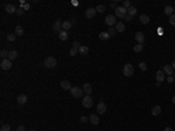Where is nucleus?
Instances as JSON below:
<instances>
[{
	"label": "nucleus",
	"instance_id": "obj_34",
	"mask_svg": "<svg viewBox=\"0 0 175 131\" xmlns=\"http://www.w3.org/2000/svg\"><path fill=\"white\" fill-rule=\"evenodd\" d=\"M0 131H11V126L8 124H4L1 128H0Z\"/></svg>",
	"mask_w": 175,
	"mask_h": 131
},
{
	"label": "nucleus",
	"instance_id": "obj_42",
	"mask_svg": "<svg viewBox=\"0 0 175 131\" xmlns=\"http://www.w3.org/2000/svg\"><path fill=\"white\" fill-rule=\"evenodd\" d=\"M21 7L25 9V11H28V9L30 8V5H29V4H22V6H21Z\"/></svg>",
	"mask_w": 175,
	"mask_h": 131
},
{
	"label": "nucleus",
	"instance_id": "obj_9",
	"mask_svg": "<svg viewBox=\"0 0 175 131\" xmlns=\"http://www.w3.org/2000/svg\"><path fill=\"white\" fill-rule=\"evenodd\" d=\"M62 24H63V22L61 21L60 19H57V20L54 22V25H53V31L56 32V33H60V32L62 31Z\"/></svg>",
	"mask_w": 175,
	"mask_h": 131
},
{
	"label": "nucleus",
	"instance_id": "obj_39",
	"mask_svg": "<svg viewBox=\"0 0 175 131\" xmlns=\"http://www.w3.org/2000/svg\"><path fill=\"white\" fill-rule=\"evenodd\" d=\"M24 11L25 9L22 8V7H19V8L16 9V14H18V15H22V14H24Z\"/></svg>",
	"mask_w": 175,
	"mask_h": 131
},
{
	"label": "nucleus",
	"instance_id": "obj_13",
	"mask_svg": "<svg viewBox=\"0 0 175 131\" xmlns=\"http://www.w3.org/2000/svg\"><path fill=\"white\" fill-rule=\"evenodd\" d=\"M61 88L63 89V90H70L73 87H71V83H70L68 80H63V81L61 82Z\"/></svg>",
	"mask_w": 175,
	"mask_h": 131
},
{
	"label": "nucleus",
	"instance_id": "obj_37",
	"mask_svg": "<svg viewBox=\"0 0 175 131\" xmlns=\"http://www.w3.org/2000/svg\"><path fill=\"white\" fill-rule=\"evenodd\" d=\"M123 7H125L126 9H128L131 7V3L128 1V0H125L124 3H123Z\"/></svg>",
	"mask_w": 175,
	"mask_h": 131
},
{
	"label": "nucleus",
	"instance_id": "obj_35",
	"mask_svg": "<svg viewBox=\"0 0 175 131\" xmlns=\"http://www.w3.org/2000/svg\"><path fill=\"white\" fill-rule=\"evenodd\" d=\"M169 24L173 25V26H175V13L169 16Z\"/></svg>",
	"mask_w": 175,
	"mask_h": 131
},
{
	"label": "nucleus",
	"instance_id": "obj_5",
	"mask_svg": "<svg viewBox=\"0 0 175 131\" xmlns=\"http://www.w3.org/2000/svg\"><path fill=\"white\" fill-rule=\"evenodd\" d=\"M83 107L84 108H91L92 107V104H94V100L91 97L90 95H85L84 97H83Z\"/></svg>",
	"mask_w": 175,
	"mask_h": 131
},
{
	"label": "nucleus",
	"instance_id": "obj_45",
	"mask_svg": "<svg viewBox=\"0 0 175 131\" xmlns=\"http://www.w3.org/2000/svg\"><path fill=\"white\" fill-rule=\"evenodd\" d=\"M167 81H168L169 83H172L173 81H174V76H173V75H170V76H168V79H167Z\"/></svg>",
	"mask_w": 175,
	"mask_h": 131
},
{
	"label": "nucleus",
	"instance_id": "obj_28",
	"mask_svg": "<svg viewBox=\"0 0 175 131\" xmlns=\"http://www.w3.org/2000/svg\"><path fill=\"white\" fill-rule=\"evenodd\" d=\"M137 12H138V11H137V8L134 6H131L130 8L127 9V14H128V15H131V16H134L137 14Z\"/></svg>",
	"mask_w": 175,
	"mask_h": 131
},
{
	"label": "nucleus",
	"instance_id": "obj_2",
	"mask_svg": "<svg viewBox=\"0 0 175 131\" xmlns=\"http://www.w3.org/2000/svg\"><path fill=\"white\" fill-rule=\"evenodd\" d=\"M115 12H116V16L119 19H125V16L127 15V9L123 6H117Z\"/></svg>",
	"mask_w": 175,
	"mask_h": 131
},
{
	"label": "nucleus",
	"instance_id": "obj_22",
	"mask_svg": "<svg viewBox=\"0 0 175 131\" xmlns=\"http://www.w3.org/2000/svg\"><path fill=\"white\" fill-rule=\"evenodd\" d=\"M110 34L109 32H100L99 33V39L102 40V41H106V40H109L110 39Z\"/></svg>",
	"mask_w": 175,
	"mask_h": 131
},
{
	"label": "nucleus",
	"instance_id": "obj_29",
	"mask_svg": "<svg viewBox=\"0 0 175 131\" xmlns=\"http://www.w3.org/2000/svg\"><path fill=\"white\" fill-rule=\"evenodd\" d=\"M173 13H174V8H173L172 6H166L165 7V14H166V15H172Z\"/></svg>",
	"mask_w": 175,
	"mask_h": 131
},
{
	"label": "nucleus",
	"instance_id": "obj_21",
	"mask_svg": "<svg viewBox=\"0 0 175 131\" xmlns=\"http://www.w3.org/2000/svg\"><path fill=\"white\" fill-rule=\"evenodd\" d=\"M89 121L91 122V124H94V125H97L98 123H99V118H98V116L95 115V114L89 117Z\"/></svg>",
	"mask_w": 175,
	"mask_h": 131
},
{
	"label": "nucleus",
	"instance_id": "obj_20",
	"mask_svg": "<svg viewBox=\"0 0 175 131\" xmlns=\"http://www.w3.org/2000/svg\"><path fill=\"white\" fill-rule=\"evenodd\" d=\"M139 21L141 22L142 25H147L148 22H149V18H148V15H146V14H141V15L139 16Z\"/></svg>",
	"mask_w": 175,
	"mask_h": 131
},
{
	"label": "nucleus",
	"instance_id": "obj_10",
	"mask_svg": "<svg viewBox=\"0 0 175 131\" xmlns=\"http://www.w3.org/2000/svg\"><path fill=\"white\" fill-rule=\"evenodd\" d=\"M155 79H157V81L159 83H161L162 81H165V79H166V74H165V71H163V70H158L157 74H155Z\"/></svg>",
	"mask_w": 175,
	"mask_h": 131
},
{
	"label": "nucleus",
	"instance_id": "obj_52",
	"mask_svg": "<svg viewBox=\"0 0 175 131\" xmlns=\"http://www.w3.org/2000/svg\"><path fill=\"white\" fill-rule=\"evenodd\" d=\"M174 12H175V8H174Z\"/></svg>",
	"mask_w": 175,
	"mask_h": 131
},
{
	"label": "nucleus",
	"instance_id": "obj_11",
	"mask_svg": "<svg viewBox=\"0 0 175 131\" xmlns=\"http://www.w3.org/2000/svg\"><path fill=\"white\" fill-rule=\"evenodd\" d=\"M96 8H92V7H90V8H88L86 11H85V16H86V19H94L95 15H96Z\"/></svg>",
	"mask_w": 175,
	"mask_h": 131
},
{
	"label": "nucleus",
	"instance_id": "obj_50",
	"mask_svg": "<svg viewBox=\"0 0 175 131\" xmlns=\"http://www.w3.org/2000/svg\"><path fill=\"white\" fill-rule=\"evenodd\" d=\"M173 103L175 104V95H174V96H173Z\"/></svg>",
	"mask_w": 175,
	"mask_h": 131
},
{
	"label": "nucleus",
	"instance_id": "obj_17",
	"mask_svg": "<svg viewBox=\"0 0 175 131\" xmlns=\"http://www.w3.org/2000/svg\"><path fill=\"white\" fill-rule=\"evenodd\" d=\"M58 36H60V39L62 40V41H67L68 38H69V34H68V32H67V31L62 29V31L58 33Z\"/></svg>",
	"mask_w": 175,
	"mask_h": 131
},
{
	"label": "nucleus",
	"instance_id": "obj_47",
	"mask_svg": "<svg viewBox=\"0 0 175 131\" xmlns=\"http://www.w3.org/2000/svg\"><path fill=\"white\" fill-rule=\"evenodd\" d=\"M165 131H173V129L170 128V126H166V128H165Z\"/></svg>",
	"mask_w": 175,
	"mask_h": 131
},
{
	"label": "nucleus",
	"instance_id": "obj_30",
	"mask_svg": "<svg viewBox=\"0 0 175 131\" xmlns=\"http://www.w3.org/2000/svg\"><path fill=\"white\" fill-rule=\"evenodd\" d=\"M8 54H9V52H7L6 49H3L0 52V58L3 59V60H6V59H8Z\"/></svg>",
	"mask_w": 175,
	"mask_h": 131
},
{
	"label": "nucleus",
	"instance_id": "obj_14",
	"mask_svg": "<svg viewBox=\"0 0 175 131\" xmlns=\"http://www.w3.org/2000/svg\"><path fill=\"white\" fill-rule=\"evenodd\" d=\"M16 9L18 8H15L14 5H12V4H7L6 6H5V11H6L8 14H13V13L16 12Z\"/></svg>",
	"mask_w": 175,
	"mask_h": 131
},
{
	"label": "nucleus",
	"instance_id": "obj_4",
	"mask_svg": "<svg viewBox=\"0 0 175 131\" xmlns=\"http://www.w3.org/2000/svg\"><path fill=\"white\" fill-rule=\"evenodd\" d=\"M83 89L79 88V87H73V88L70 89V94L73 95V97L75 98H79L82 97V95H83Z\"/></svg>",
	"mask_w": 175,
	"mask_h": 131
},
{
	"label": "nucleus",
	"instance_id": "obj_26",
	"mask_svg": "<svg viewBox=\"0 0 175 131\" xmlns=\"http://www.w3.org/2000/svg\"><path fill=\"white\" fill-rule=\"evenodd\" d=\"M16 58H18V52L16 50H9V54H8V59L11 60V61H13V60H16Z\"/></svg>",
	"mask_w": 175,
	"mask_h": 131
},
{
	"label": "nucleus",
	"instance_id": "obj_33",
	"mask_svg": "<svg viewBox=\"0 0 175 131\" xmlns=\"http://www.w3.org/2000/svg\"><path fill=\"white\" fill-rule=\"evenodd\" d=\"M96 11L97 12H99V13L105 12V6H104V5H98V6L96 7Z\"/></svg>",
	"mask_w": 175,
	"mask_h": 131
},
{
	"label": "nucleus",
	"instance_id": "obj_36",
	"mask_svg": "<svg viewBox=\"0 0 175 131\" xmlns=\"http://www.w3.org/2000/svg\"><path fill=\"white\" fill-rule=\"evenodd\" d=\"M69 53H70V56H75V55L78 53V49H77V48H74V47H73V48L70 49Z\"/></svg>",
	"mask_w": 175,
	"mask_h": 131
},
{
	"label": "nucleus",
	"instance_id": "obj_3",
	"mask_svg": "<svg viewBox=\"0 0 175 131\" xmlns=\"http://www.w3.org/2000/svg\"><path fill=\"white\" fill-rule=\"evenodd\" d=\"M123 74H124L125 76L130 77L132 76L133 74H134V68H133V66L131 63H126L124 66V68H123Z\"/></svg>",
	"mask_w": 175,
	"mask_h": 131
},
{
	"label": "nucleus",
	"instance_id": "obj_44",
	"mask_svg": "<svg viewBox=\"0 0 175 131\" xmlns=\"http://www.w3.org/2000/svg\"><path fill=\"white\" fill-rule=\"evenodd\" d=\"M88 119H89V118H88L86 116H82V117H81V122L82 123H86Z\"/></svg>",
	"mask_w": 175,
	"mask_h": 131
},
{
	"label": "nucleus",
	"instance_id": "obj_6",
	"mask_svg": "<svg viewBox=\"0 0 175 131\" xmlns=\"http://www.w3.org/2000/svg\"><path fill=\"white\" fill-rule=\"evenodd\" d=\"M12 61L9 60V59H6V60H3L1 61V63H0V67H1V69L3 70H9L11 68H12Z\"/></svg>",
	"mask_w": 175,
	"mask_h": 131
},
{
	"label": "nucleus",
	"instance_id": "obj_23",
	"mask_svg": "<svg viewBox=\"0 0 175 131\" xmlns=\"http://www.w3.org/2000/svg\"><path fill=\"white\" fill-rule=\"evenodd\" d=\"M152 115L153 116H158V115H160L161 114V107L160 105H155V107L152 108Z\"/></svg>",
	"mask_w": 175,
	"mask_h": 131
},
{
	"label": "nucleus",
	"instance_id": "obj_43",
	"mask_svg": "<svg viewBox=\"0 0 175 131\" xmlns=\"http://www.w3.org/2000/svg\"><path fill=\"white\" fill-rule=\"evenodd\" d=\"M16 131H26V128H25L24 125H19L18 128H16Z\"/></svg>",
	"mask_w": 175,
	"mask_h": 131
},
{
	"label": "nucleus",
	"instance_id": "obj_12",
	"mask_svg": "<svg viewBox=\"0 0 175 131\" xmlns=\"http://www.w3.org/2000/svg\"><path fill=\"white\" fill-rule=\"evenodd\" d=\"M134 39L137 40V42L138 43H144L145 42V34L142 33V32H137L136 33V38Z\"/></svg>",
	"mask_w": 175,
	"mask_h": 131
},
{
	"label": "nucleus",
	"instance_id": "obj_48",
	"mask_svg": "<svg viewBox=\"0 0 175 131\" xmlns=\"http://www.w3.org/2000/svg\"><path fill=\"white\" fill-rule=\"evenodd\" d=\"M170 66H172V67H173V69H175V60L172 62V64H170Z\"/></svg>",
	"mask_w": 175,
	"mask_h": 131
},
{
	"label": "nucleus",
	"instance_id": "obj_15",
	"mask_svg": "<svg viewBox=\"0 0 175 131\" xmlns=\"http://www.w3.org/2000/svg\"><path fill=\"white\" fill-rule=\"evenodd\" d=\"M163 71H165V74H167V75L170 76L174 73V69H173V67L170 64H166V66H163Z\"/></svg>",
	"mask_w": 175,
	"mask_h": 131
},
{
	"label": "nucleus",
	"instance_id": "obj_24",
	"mask_svg": "<svg viewBox=\"0 0 175 131\" xmlns=\"http://www.w3.org/2000/svg\"><path fill=\"white\" fill-rule=\"evenodd\" d=\"M71 27H73V24H71V21H69V20H65V21H63V24H62V29H64V31H68V29H70Z\"/></svg>",
	"mask_w": 175,
	"mask_h": 131
},
{
	"label": "nucleus",
	"instance_id": "obj_1",
	"mask_svg": "<svg viewBox=\"0 0 175 131\" xmlns=\"http://www.w3.org/2000/svg\"><path fill=\"white\" fill-rule=\"evenodd\" d=\"M57 64V61L54 56H48V58L45 60V67L46 68H49V69H53V68L56 67Z\"/></svg>",
	"mask_w": 175,
	"mask_h": 131
},
{
	"label": "nucleus",
	"instance_id": "obj_25",
	"mask_svg": "<svg viewBox=\"0 0 175 131\" xmlns=\"http://www.w3.org/2000/svg\"><path fill=\"white\" fill-rule=\"evenodd\" d=\"M78 53L81 55H88L89 54V47L86 46H81L78 48Z\"/></svg>",
	"mask_w": 175,
	"mask_h": 131
},
{
	"label": "nucleus",
	"instance_id": "obj_8",
	"mask_svg": "<svg viewBox=\"0 0 175 131\" xmlns=\"http://www.w3.org/2000/svg\"><path fill=\"white\" fill-rule=\"evenodd\" d=\"M106 109H107V107H106L105 103L99 102V103L97 104V113L99 114V115H104L106 113Z\"/></svg>",
	"mask_w": 175,
	"mask_h": 131
},
{
	"label": "nucleus",
	"instance_id": "obj_41",
	"mask_svg": "<svg viewBox=\"0 0 175 131\" xmlns=\"http://www.w3.org/2000/svg\"><path fill=\"white\" fill-rule=\"evenodd\" d=\"M109 34H110V36H115V34H116V28H110Z\"/></svg>",
	"mask_w": 175,
	"mask_h": 131
},
{
	"label": "nucleus",
	"instance_id": "obj_32",
	"mask_svg": "<svg viewBox=\"0 0 175 131\" xmlns=\"http://www.w3.org/2000/svg\"><path fill=\"white\" fill-rule=\"evenodd\" d=\"M15 40H16V35L15 34H8L7 35V41H11L12 42V41H15Z\"/></svg>",
	"mask_w": 175,
	"mask_h": 131
},
{
	"label": "nucleus",
	"instance_id": "obj_46",
	"mask_svg": "<svg viewBox=\"0 0 175 131\" xmlns=\"http://www.w3.org/2000/svg\"><path fill=\"white\" fill-rule=\"evenodd\" d=\"M132 18H133V16H131V15H128V14H127V15L125 16V20H126V21H131V20H132Z\"/></svg>",
	"mask_w": 175,
	"mask_h": 131
},
{
	"label": "nucleus",
	"instance_id": "obj_40",
	"mask_svg": "<svg viewBox=\"0 0 175 131\" xmlns=\"http://www.w3.org/2000/svg\"><path fill=\"white\" fill-rule=\"evenodd\" d=\"M73 46H74V48H77L78 49L79 47H81V43L78 42V41H77V40H76V41H74V43H73Z\"/></svg>",
	"mask_w": 175,
	"mask_h": 131
},
{
	"label": "nucleus",
	"instance_id": "obj_51",
	"mask_svg": "<svg viewBox=\"0 0 175 131\" xmlns=\"http://www.w3.org/2000/svg\"><path fill=\"white\" fill-rule=\"evenodd\" d=\"M29 131H35V130H29Z\"/></svg>",
	"mask_w": 175,
	"mask_h": 131
},
{
	"label": "nucleus",
	"instance_id": "obj_16",
	"mask_svg": "<svg viewBox=\"0 0 175 131\" xmlns=\"http://www.w3.org/2000/svg\"><path fill=\"white\" fill-rule=\"evenodd\" d=\"M16 100H18V103L22 105V104H25L26 102H27V96H26L25 94H20V95H18Z\"/></svg>",
	"mask_w": 175,
	"mask_h": 131
},
{
	"label": "nucleus",
	"instance_id": "obj_7",
	"mask_svg": "<svg viewBox=\"0 0 175 131\" xmlns=\"http://www.w3.org/2000/svg\"><path fill=\"white\" fill-rule=\"evenodd\" d=\"M105 24L107 25V26H110V27H111V26H113V25H116L117 24V19H116V15H107L105 18Z\"/></svg>",
	"mask_w": 175,
	"mask_h": 131
},
{
	"label": "nucleus",
	"instance_id": "obj_27",
	"mask_svg": "<svg viewBox=\"0 0 175 131\" xmlns=\"http://www.w3.org/2000/svg\"><path fill=\"white\" fill-rule=\"evenodd\" d=\"M116 31L120 32V33L121 32H124L125 31V25L123 24V22H120V21L117 22V24H116Z\"/></svg>",
	"mask_w": 175,
	"mask_h": 131
},
{
	"label": "nucleus",
	"instance_id": "obj_38",
	"mask_svg": "<svg viewBox=\"0 0 175 131\" xmlns=\"http://www.w3.org/2000/svg\"><path fill=\"white\" fill-rule=\"evenodd\" d=\"M139 67H140V69L141 70H144V71L147 69V66H146L145 62H140V63H139Z\"/></svg>",
	"mask_w": 175,
	"mask_h": 131
},
{
	"label": "nucleus",
	"instance_id": "obj_49",
	"mask_svg": "<svg viewBox=\"0 0 175 131\" xmlns=\"http://www.w3.org/2000/svg\"><path fill=\"white\" fill-rule=\"evenodd\" d=\"M111 7H113V8L116 9V3H112V4H111Z\"/></svg>",
	"mask_w": 175,
	"mask_h": 131
},
{
	"label": "nucleus",
	"instance_id": "obj_18",
	"mask_svg": "<svg viewBox=\"0 0 175 131\" xmlns=\"http://www.w3.org/2000/svg\"><path fill=\"white\" fill-rule=\"evenodd\" d=\"M83 91H84V94H86V95L91 94V91H92V87H91L90 83H85V84L83 85Z\"/></svg>",
	"mask_w": 175,
	"mask_h": 131
},
{
	"label": "nucleus",
	"instance_id": "obj_31",
	"mask_svg": "<svg viewBox=\"0 0 175 131\" xmlns=\"http://www.w3.org/2000/svg\"><path fill=\"white\" fill-rule=\"evenodd\" d=\"M142 48H144V46H142L141 43H137L133 49H134V52H136V53H140L142 50Z\"/></svg>",
	"mask_w": 175,
	"mask_h": 131
},
{
	"label": "nucleus",
	"instance_id": "obj_19",
	"mask_svg": "<svg viewBox=\"0 0 175 131\" xmlns=\"http://www.w3.org/2000/svg\"><path fill=\"white\" fill-rule=\"evenodd\" d=\"M15 35H16V36H22V35H24L25 34V29L24 28L21 27V26H16V27H15Z\"/></svg>",
	"mask_w": 175,
	"mask_h": 131
}]
</instances>
